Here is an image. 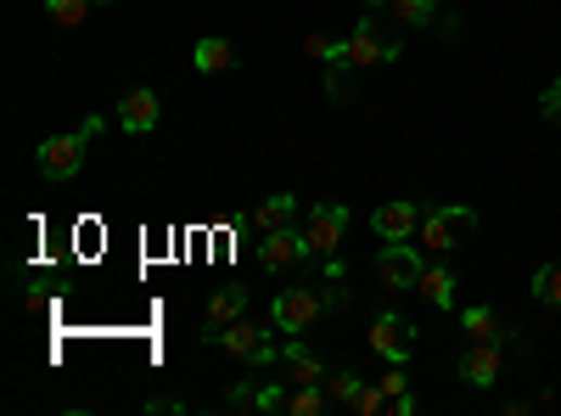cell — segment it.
Wrapping results in <instances>:
<instances>
[{
  "mask_svg": "<svg viewBox=\"0 0 561 416\" xmlns=\"http://www.w3.org/2000/svg\"><path fill=\"white\" fill-rule=\"evenodd\" d=\"M393 7V17H405V23H416V28H426L438 17V0H387Z\"/></svg>",
  "mask_w": 561,
  "mask_h": 416,
  "instance_id": "obj_23",
  "label": "cell"
},
{
  "mask_svg": "<svg viewBox=\"0 0 561 416\" xmlns=\"http://www.w3.org/2000/svg\"><path fill=\"white\" fill-rule=\"evenodd\" d=\"M304 237H309V260H337V248L348 237V209L343 203H315L304 214Z\"/></svg>",
  "mask_w": 561,
  "mask_h": 416,
  "instance_id": "obj_5",
  "label": "cell"
},
{
  "mask_svg": "<svg viewBox=\"0 0 561 416\" xmlns=\"http://www.w3.org/2000/svg\"><path fill=\"white\" fill-rule=\"evenodd\" d=\"M326 310H332L326 304V287H281L270 304V322H276V332H309Z\"/></svg>",
  "mask_w": 561,
  "mask_h": 416,
  "instance_id": "obj_3",
  "label": "cell"
},
{
  "mask_svg": "<svg viewBox=\"0 0 561 416\" xmlns=\"http://www.w3.org/2000/svg\"><path fill=\"white\" fill-rule=\"evenodd\" d=\"M371 231H377L382 242H416V231H421V203L393 198V203L371 209Z\"/></svg>",
  "mask_w": 561,
  "mask_h": 416,
  "instance_id": "obj_11",
  "label": "cell"
},
{
  "mask_svg": "<svg viewBox=\"0 0 561 416\" xmlns=\"http://www.w3.org/2000/svg\"><path fill=\"white\" fill-rule=\"evenodd\" d=\"M377 382H382V394H387V400H399V394L410 389V377H405V366H387V371H382Z\"/></svg>",
  "mask_w": 561,
  "mask_h": 416,
  "instance_id": "obj_28",
  "label": "cell"
},
{
  "mask_svg": "<svg viewBox=\"0 0 561 416\" xmlns=\"http://www.w3.org/2000/svg\"><path fill=\"white\" fill-rule=\"evenodd\" d=\"M539 108H545L550 118H561V79H556V85H545V96H539Z\"/></svg>",
  "mask_w": 561,
  "mask_h": 416,
  "instance_id": "obj_29",
  "label": "cell"
},
{
  "mask_svg": "<svg viewBox=\"0 0 561 416\" xmlns=\"http://www.w3.org/2000/svg\"><path fill=\"white\" fill-rule=\"evenodd\" d=\"M157 118H163L157 90H129L124 102H118V124H124V136H152V130H157Z\"/></svg>",
  "mask_w": 561,
  "mask_h": 416,
  "instance_id": "obj_12",
  "label": "cell"
},
{
  "mask_svg": "<svg viewBox=\"0 0 561 416\" xmlns=\"http://www.w3.org/2000/svg\"><path fill=\"white\" fill-rule=\"evenodd\" d=\"M242 310H247V287H219V293L208 299V322H203V332H219V327H230Z\"/></svg>",
  "mask_w": 561,
  "mask_h": 416,
  "instance_id": "obj_17",
  "label": "cell"
},
{
  "mask_svg": "<svg viewBox=\"0 0 561 416\" xmlns=\"http://www.w3.org/2000/svg\"><path fill=\"white\" fill-rule=\"evenodd\" d=\"M460 327H467L472 338H500V332H494V327H500V322H494V310H483V304H472V310H460Z\"/></svg>",
  "mask_w": 561,
  "mask_h": 416,
  "instance_id": "obj_24",
  "label": "cell"
},
{
  "mask_svg": "<svg viewBox=\"0 0 561 416\" xmlns=\"http://www.w3.org/2000/svg\"><path fill=\"white\" fill-rule=\"evenodd\" d=\"M320 389L332 394V405H354V394L366 389V377H359L354 366H348V371H326V382H320Z\"/></svg>",
  "mask_w": 561,
  "mask_h": 416,
  "instance_id": "obj_20",
  "label": "cell"
},
{
  "mask_svg": "<svg viewBox=\"0 0 561 416\" xmlns=\"http://www.w3.org/2000/svg\"><path fill=\"white\" fill-rule=\"evenodd\" d=\"M527 287H534V299H539V304H561V260L539 265V270H534V281H527Z\"/></svg>",
  "mask_w": 561,
  "mask_h": 416,
  "instance_id": "obj_22",
  "label": "cell"
},
{
  "mask_svg": "<svg viewBox=\"0 0 561 416\" xmlns=\"http://www.w3.org/2000/svg\"><path fill=\"white\" fill-rule=\"evenodd\" d=\"M298 214H304V203L292 198V191H270V198H258L253 203V226L258 231H281V226H298Z\"/></svg>",
  "mask_w": 561,
  "mask_h": 416,
  "instance_id": "obj_13",
  "label": "cell"
},
{
  "mask_svg": "<svg viewBox=\"0 0 561 416\" xmlns=\"http://www.w3.org/2000/svg\"><path fill=\"white\" fill-rule=\"evenodd\" d=\"M354 416H382L387 411V394H382V382H366V389L354 394V405H348Z\"/></svg>",
  "mask_w": 561,
  "mask_h": 416,
  "instance_id": "obj_25",
  "label": "cell"
},
{
  "mask_svg": "<svg viewBox=\"0 0 561 416\" xmlns=\"http://www.w3.org/2000/svg\"><path fill=\"white\" fill-rule=\"evenodd\" d=\"M326 96H332V102H348V96H354V85H348V68H343V62H332V79H326Z\"/></svg>",
  "mask_w": 561,
  "mask_h": 416,
  "instance_id": "obj_27",
  "label": "cell"
},
{
  "mask_svg": "<svg viewBox=\"0 0 561 416\" xmlns=\"http://www.w3.org/2000/svg\"><path fill=\"white\" fill-rule=\"evenodd\" d=\"M371 349L387 361V366H405L410 355H416V327L405 322V315H393V310H382L377 322H371Z\"/></svg>",
  "mask_w": 561,
  "mask_h": 416,
  "instance_id": "obj_9",
  "label": "cell"
},
{
  "mask_svg": "<svg viewBox=\"0 0 561 416\" xmlns=\"http://www.w3.org/2000/svg\"><path fill=\"white\" fill-rule=\"evenodd\" d=\"M500 366H506V338H472L455 361L460 382H472V389H494V382H500Z\"/></svg>",
  "mask_w": 561,
  "mask_h": 416,
  "instance_id": "obj_6",
  "label": "cell"
},
{
  "mask_svg": "<svg viewBox=\"0 0 561 416\" xmlns=\"http://www.w3.org/2000/svg\"><path fill=\"white\" fill-rule=\"evenodd\" d=\"M292 265H309V237L298 226H281V231H264L258 242V270L264 276H281Z\"/></svg>",
  "mask_w": 561,
  "mask_h": 416,
  "instance_id": "obj_7",
  "label": "cell"
},
{
  "mask_svg": "<svg viewBox=\"0 0 561 416\" xmlns=\"http://www.w3.org/2000/svg\"><path fill=\"white\" fill-rule=\"evenodd\" d=\"M281 411H286V416H326V411H332V394H326L320 382H292L286 400H281Z\"/></svg>",
  "mask_w": 561,
  "mask_h": 416,
  "instance_id": "obj_16",
  "label": "cell"
},
{
  "mask_svg": "<svg viewBox=\"0 0 561 416\" xmlns=\"http://www.w3.org/2000/svg\"><path fill=\"white\" fill-rule=\"evenodd\" d=\"M95 136H102V118H85V130H68V136L40 141V147H35V169H40L46 180H74V175L85 169V152H90Z\"/></svg>",
  "mask_w": 561,
  "mask_h": 416,
  "instance_id": "obj_1",
  "label": "cell"
},
{
  "mask_svg": "<svg viewBox=\"0 0 561 416\" xmlns=\"http://www.w3.org/2000/svg\"><path fill=\"white\" fill-rule=\"evenodd\" d=\"M203 343H208V349H225V355H237V361L253 366V371H264V366L281 361L276 343L264 338L258 327H247V322H230V327H219V332H203Z\"/></svg>",
  "mask_w": 561,
  "mask_h": 416,
  "instance_id": "obj_4",
  "label": "cell"
},
{
  "mask_svg": "<svg viewBox=\"0 0 561 416\" xmlns=\"http://www.w3.org/2000/svg\"><path fill=\"white\" fill-rule=\"evenodd\" d=\"M281 400H286V382H237L225 394L230 411H281Z\"/></svg>",
  "mask_w": 561,
  "mask_h": 416,
  "instance_id": "obj_14",
  "label": "cell"
},
{
  "mask_svg": "<svg viewBox=\"0 0 561 416\" xmlns=\"http://www.w3.org/2000/svg\"><path fill=\"white\" fill-rule=\"evenodd\" d=\"M343 68H377V62H399V46L377 35V17H359L354 35L343 40Z\"/></svg>",
  "mask_w": 561,
  "mask_h": 416,
  "instance_id": "obj_8",
  "label": "cell"
},
{
  "mask_svg": "<svg viewBox=\"0 0 561 416\" xmlns=\"http://www.w3.org/2000/svg\"><path fill=\"white\" fill-rule=\"evenodd\" d=\"M191 62H196V74H225V68H237V46H230L225 35H203L196 51H191Z\"/></svg>",
  "mask_w": 561,
  "mask_h": 416,
  "instance_id": "obj_15",
  "label": "cell"
},
{
  "mask_svg": "<svg viewBox=\"0 0 561 416\" xmlns=\"http://www.w3.org/2000/svg\"><path fill=\"white\" fill-rule=\"evenodd\" d=\"M416 293L433 304V310H455V276H449L444 265H426L421 281H416Z\"/></svg>",
  "mask_w": 561,
  "mask_h": 416,
  "instance_id": "obj_18",
  "label": "cell"
},
{
  "mask_svg": "<svg viewBox=\"0 0 561 416\" xmlns=\"http://www.w3.org/2000/svg\"><path fill=\"white\" fill-rule=\"evenodd\" d=\"M281 361H286L292 382H326V361L315 355L309 343H286V349H281Z\"/></svg>",
  "mask_w": 561,
  "mask_h": 416,
  "instance_id": "obj_19",
  "label": "cell"
},
{
  "mask_svg": "<svg viewBox=\"0 0 561 416\" xmlns=\"http://www.w3.org/2000/svg\"><path fill=\"white\" fill-rule=\"evenodd\" d=\"M421 270H426V260H421L410 242H382V253H377V281H382V287L405 293V287L421 281Z\"/></svg>",
  "mask_w": 561,
  "mask_h": 416,
  "instance_id": "obj_10",
  "label": "cell"
},
{
  "mask_svg": "<svg viewBox=\"0 0 561 416\" xmlns=\"http://www.w3.org/2000/svg\"><path fill=\"white\" fill-rule=\"evenodd\" d=\"M90 7H102V0H46V17L62 28H79L90 17Z\"/></svg>",
  "mask_w": 561,
  "mask_h": 416,
  "instance_id": "obj_21",
  "label": "cell"
},
{
  "mask_svg": "<svg viewBox=\"0 0 561 416\" xmlns=\"http://www.w3.org/2000/svg\"><path fill=\"white\" fill-rule=\"evenodd\" d=\"M477 231V209H467V203H444V209H433V214H421V231H416V242L426 248V253H455L460 242H467Z\"/></svg>",
  "mask_w": 561,
  "mask_h": 416,
  "instance_id": "obj_2",
  "label": "cell"
},
{
  "mask_svg": "<svg viewBox=\"0 0 561 416\" xmlns=\"http://www.w3.org/2000/svg\"><path fill=\"white\" fill-rule=\"evenodd\" d=\"M304 56H315V62H337V56H343V40H332V35H304Z\"/></svg>",
  "mask_w": 561,
  "mask_h": 416,
  "instance_id": "obj_26",
  "label": "cell"
},
{
  "mask_svg": "<svg viewBox=\"0 0 561 416\" xmlns=\"http://www.w3.org/2000/svg\"><path fill=\"white\" fill-rule=\"evenodd\" d=\"M366 7H382V0H366Z\"/></svg>",
  "mask_w": 561,
  "mask_h": 416,
  "instance_id": "obj_31",
  "label": "cell"
},
{
  "mask_svg": "<svg viewBox=\"0 0 561 416\" xmlns=\"http://www.w3.org/2000/svg\"><path fill=\"white\" fill-rule=\"evenodd\" d=\"M387 411H393V416H416V411H421V405H416V394H410V389H405V394H399V400H387Z\"/></svg>",
  "mask_w": 561,
  "mask_h": 416,
  "instance_id": "obj_30",
  "label": "cell"
}]
</instances>
